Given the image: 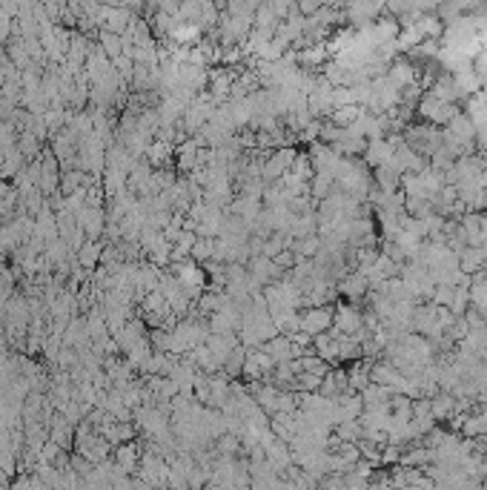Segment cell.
Listing matches in <instances>:
<instances>
[{"label":"cell","instance_id":"cell-1","mask_svg":"<svg viewBox=\"0 0 487 490\" xmlns=\"http://www.w3.org/2000/svg\"><path fill=\"white\" fill-rule=\"evenodd\" d=\"M450 410H453V396H447V393L445 396H436V399L430 402V413L433 416H442L445 419V416H450Z\"/></svg>","mask_w":487,"mask_h":490}]
</instances>
